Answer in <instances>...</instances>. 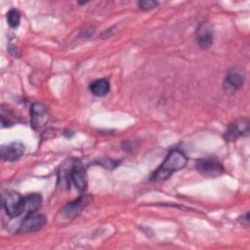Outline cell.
Instances as JSON below:
<instances>
[{
	"label": "cell",
	"instance_id": "cell-6",
	"mask_svg": "<svg viewBox=\"0 0 250 250\" xmlns=\"http://www.w3.org/2000/svg\"><path fill=\"white\" fill-rule=\"evenodd\" d=\"M195 168L199 173L209 177L219 176L224 172L222 164L214 158H204L197 160Z\"/></svg>",
	"mask_w": 250,
	"mask_h": 250
},
{
	"label": "cell",
	"instance_id": "cell-1",
	"mask_svg": "<svg viewBox=\"0 0 250 250\" xmlns=\"http://www.w3.org/2000/svg\"><path fill=\"white\" fill-rule=\"evenodd\" d=\"M59 181L66 188H69L71 184L79 190L84 191L87 188V176L86 171L78 159H67L59 169Z\"/></svg>",
	"mask_w": 250,
	"mask_h": 250
},
{
	"label": "cell",
	"instance_id": "cell-5",
	"mask_svg": "<svg viewBox=\"0 0 250 250\" xmlns=\"http://www.w3.org/2000/svg\"><path fill=\"white\" fill-rule=\"evenodd\" d=\"M249 132V120L248 118H238L230 123L224 135V138L228 142H233L239 137L247 135Z\"/></svg>",
	"mask_w": 250,
	"mask_h": 250
},
{
	"label": "cell",
	"instance_id": "cell-8",
	"mask_svg": "<svg viewBox=\"0 0 250 250\" xmlns=\"http://www.w3.org/2000/svg\"><path fill=\"white\" fill-rule=\"evenodd\" d=\"M48 114L42 104L34 103L30 108V124L34 130H38L47 122Z\"/></svg>",
	"mask_w": 250,
	"mask_h": 250
},
{
	"label": "cell",
	"instance_id": "cell-2",
	"mask_svg": "<svg viewBox=\"0 0 250 250\" xmlns=\"http://www.w3.org/2000/svg\"><path fill=\"white\" fill-rule=\"evenodd\" d=\"M187 163L186 154L179 149H173L168 153L162 164L152 173L150 181H164L176 171L183 169Z\"/></svg>",
	"mask_w": 250,
	"mask_h": 250
},
{
	"label": "cell",
	"instance_id": "cell-9",
	"mask_svg": "<svg viewBox=\"0 0 250 250\" xmlns=\"http://www.w3.org/2000/svg\"><path fill=\"white\" fill-rule=\"evenodd\" d=\"M196 41L201 49H208L213 44V26L209 22L199 25L196 30Z\"/></svg>",
	"mask_w": 250,
	"mask_h": 250
},
{
	"label": "cell",
	"instance_id": "cell-3",
	"mask_svg": "<svg viewBox=\"0 0 250 250\" xmlns=\"http://www.w3.org/2000/svg\"><path fill=\"white\" fill-rule=\"evenodd\" d=\"M2 205L10 217H19L24 213L23 197L13 190H6L2 193Z\"/></svg>",
	"mask_w": 250,
	"mask_h": 250
},
{
	"label": "cell",
	"instance_id": "cell-14",
	"mask_svg": "<svg viewBox=\"0 0 250 250\" xmlns=\"http://www.w3.org/2000/svg\"><path fill=\"white\" fill-rule=\"evenodd\" d=\"M21 21V14L16 9H11L7 13V22L11 27H18Z\"/></svg>",
	"mask_w": 250,
	"mask_h": 250
},
{
	"label": "cell",
	"instance_id": "cell-4",
	"mask_svg": "<svg viewBox=\"0 0 250 250\" xmlns=\"http://www.w3.org/2000/svg\"><path fill=\"white\" fill-rule=\"evenodd\" d=\"M89 202H90L89 195H81L80 197L66 203L61 209L60 213L63 219L72 220L82 212V210L88 205Z\"/></svg>",
	"mask_w": 250,
	"mask_h": 250
},
{
	"label": "cell",
	"instance_id": "cell-12",
	"mask_svg": "<svg viewBox=\"0 0 250 250\" xmlns=\"http://www.w3.org/2000/svg\"><path fill=\"white\" fill-rule=\"evenodd\" d=\"M24 201V212L27 214L35 213L41 206L42 198L38 193H30L23 196Z\"/></svg>",
	"mask_w": 250,
	"mask_h": 250
},
{
	"label": "cell",
	"instance_id": "cell-15",
	"mask_svg": "<svg viewBox=\"0 0 250 250\" xmlns=\"http://www.w3.org/2000/svg\"><path fill=\"white\" fill-rule=\"evenodd\" d=\"M157 5H158V3L156 1H152V0H143L138 3V6L140 7V9L145 10V11L154 9Z\"/></svg>",
	"mask_w": 250,
	"mask_h": 250
},
{
	"label": "cell",
	"instance_id": "cell-11",
	"mask_svg": "<svg viewBox=\"0 0 250 250\" xmlns=\"http://www.w3.org/2000/svg\"><path fill=\"white\" fill-rule=\"evenodd\" d=\"M243 76L237 71H231L228 73L224 80V90L227 94H233L239 90L243 85Z\"/></svg>",
	"mask_w": 250,
	"mask_h": 250
},
{
	"label": "cell",
	"instance_id": "cell-10",
	"mask_svg": "<svg viewBox=\"0 0 250 250\" xmlns=\"http://www.w3.org/2000/svg\"><path fill=\"white\" fill-rule=\"evenodd\" d=\"M24 152V146L21 143L14 142L3 146L0 149V156L5 161H15Z\"/></svg>",
	"mask_w": 250,
	"mask_h": 250
},
{
	"label": "cell",
	"instance_id": "cell-13",
	"mask_svg": "<svg viewBox=\"0 0 250 250\" xmlns=\"http://www.w3.org/2000/svg\"><path fill=\"white\" fill-rule=\"evenodd\" d=\"M90 91L97 97H104L109 91V83L105 78L98 79L90 84Z\"/></svg>",
	"mask_w": 250,
	"mask_h": 250
},
{
	"label": "cell",
	"instance_id": "cell-7",
	"mask_svg": "<svg viewBox=\"0 0 250 250\" xmlns=\"http://www.w3.org/2000/svg\"><path fill=\"white\" fill-rule=\"evenodd\" d=\"M47 223V219L42 214H36V213H30L25 216V218L22 220L19 231L20 232H30L35 231L40 229H42Z\"/></svg>",
	"mask_w": 250,
	"mask_h": 250
},
{
	"label": "cell",
	"instance_id": "cell-16",
	"mask_svg": "<svg viewBox=\"0 0 250 250\" xmlns=\"http://www.w3.org/2000/svg\"><path fill=\"white\" fill-rule=\"evenodd\" d=\"M238 221H239L242 225L248 226V224H249V213L246 212L244 215H242L241 217H239V218H238Z\"/></svg>",
	"mask_w": 250,
	"mask_h": 250
}]
</instances>
